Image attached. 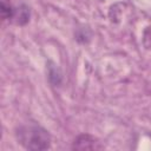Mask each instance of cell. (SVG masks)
I'll return each instance as SVG.
<instances>
[{
    "label": "cell",
    "instance_id": "1",
    "mask_svg": "<svg viewBox=\"0 0 151 151\" xmlns=\"http://www.w3.org/2000/svg\"><path fill=\"white\" fill-rule=\"evenodd\" d=\"M15 136L18 143L27 150H46L51 146V136L48 131L34 123L19 126Z\"/></svg>",
    "mask_w": 151,
    "mask_h": 151
},
{
    "label": "cell",
    "instance_id": "2",
    "mask_svg": "<svg viewBox=\"0 0 151 151\" xmlns=\"http://www.w3.org/2000/svg\"><path fill=\"white\" fill-rule=\"evenodd\" d=\"M72 149L74 150H101L104 149V145L97 137L92 134L83 133V134H79L73 140Z\"/></svg>",
    "mask_w": 151,
    "mask_h": 151
},
{
    "label": "cell",
    "instance_id": "3",
    "mask_svg": "<svg viewBox=\"0 0 151 151\" xmlns=\"http://www.w3.org/2000/svg\"><path fill=\"white\" fill-rule=\"evenodd\" d=\"M29 20V8L26 5H20L19 7H15V13L13 18V22L17 25H25Z\"/></svg>",
    "mask_w": 151,
    "mask_h": 151
},
{
    "label": "cell",
    "instance_id": "4",
    "mask_svg": "<svg viewBox=\"0 0 151 151\" xmlns=\"http://www.w3.org/2000/svg\"><path fill=\"white\" fill-rule=\"evenodd\" d=\"M0 8H1V18L2 20L12 21L15 13V7L12 6L9 0H0Z\"/></svg>",
    "mask_w": 151,
    "mask_h": 151
}]
</instances>
